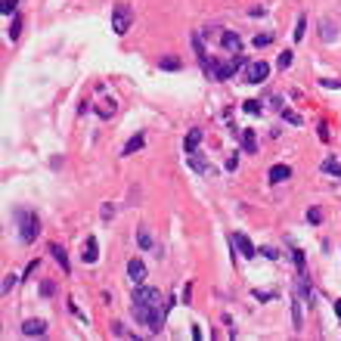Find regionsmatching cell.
Returning <instances> with one entry per match:
<instances>
[{
    "label": "cell",
    "instance_id": "1",
    "mask_svg": "<svg viewBox=\"0 0 341 341\" xmlns=\"http://www.w3.org/2000/svg\"><path fill=\"white\" fill-rule=\"evenodd\" d=\"M131 310L140 326H146L152 335H158L161 326H165V310L168 307L161 304V292L158 288H149V285H136L133 288V298H131Z\"/></svg>",
    "mask_w": 341,
    "mask_h": 341
},
{
    "label": "cell",
    "instance_id": "2",
    "mask_svg": "<svg viewBox=\"0 0 341 341\" xmlns=\"http://www.w3.org/2000/svg\"><path fill=\"white\" fill-rule=\"evenodd\" d=\"M13 217H16V224H19V236H22V242H34V239H38V229H40L38 214H34V211L19 208V211H13Z\"/></svg>",
    "mask_w": 341,
    "mask_h": 341
},
{
    "label": "cell",
    "instance_id": "3",
    "mask_svg": "<svg viewBox=\"0 0 341 341\" xmlns=\"http://www.w3.org/2000/svg\"><path fill=\"white\" fill-rule=\"evenodd\" d=\"M242 65H248V62H245V56H233V62H217V59H214L211 75H214V81H229Z\"/></svg>",
    "mask_w": 341,
    "mask_h": 341
},
{
    "label": "cell",
    "instance_id": "4",
    "mask_svg": "<svg viewBox=\"0 0 341 341\" xmlns=\"http://www.w3.org/2000/svg\"><path fill=\"white\" fill-rule=\"evenodd\" d=\"M131 22H133V10L127 3H115V10H112V28H115V34H127Z\"/></svg>",
    "mask_w": 341,
    "mask_h": 341
},
{
    "label": "cell",
    "instance_id": "5",
    "mask_svg": "<svg viewBox=\"0 0 341 341\" xmlns=\"http://www.w3.org/2000/svg\"><path fill=\"white\" fill-rule=\"evenodd\" d=\"M245 68H248V72H245V81H248V84H264V81H267V75H270V65L264 62V59L248 62Z\"/></svg>",
    "mask_w": 341,
    "mask_h": 341
},
{
    "label": "cell",
    "instance_id": "6",
    "mask_svg": "<svg viewBox=\"0 0 341 341\" xmlns=\"http://www.w3.org/2000/svg\"><path fill=\"white\" fill-rule=\"evenodd\" d=\"M127 276H131L133 285H140L143 279H146V264L136 261V258H131V261H127Z\"/></svg>",
    "mask_w": 341,
    "mask_h": 341
},
{
    "label": "cell",
    "instance_id": "7",
    "mask_svg": "<svg viewBox=\"0 0 341 341\" xmlns=\"http://www.w3.org/2000/svg\"><path fill=\"white\" fill-rule=\"evenodd\" d=\"M233 245L239 248V254H242V258H254V254H258V248L251 245V239L245 236V233H236V236H233Z\"/></svg>",
    "mask_w": 341,
    "mask_h": 341
},
{
    "label": "cell",
    "instance_id": "8",
    "mask_svg": "<svg viewBox=\"0 0 341 341\" xmlns=\"http://www.w3.org/2000/svg\"><path fill=\"white\" fill-rule=\"evenodd\" d=\"M186 165H189L195 174H211V165L199 155V149H195V152H186Z\"/></svg>",
    "mask_w": 341,
    "mask_h": 341
},
{
    "label": "cell",
    "instance_id": "9",
    "mask_svg": "<svg viewBox=\"0 0 341 341\" xmlns=\"http://www.w3.org/2000/svg\"><path fill=\"white\" fill-rule=\"evenodd\" d=\"M220 44H224V50H229V53H242V38L233 31H224L220 34Z\"/></svg>",
    "mask_w": 341,
    "mask_h": 341
},
{
    "label": "cell",
    "instance_id": "10",
    "mask_svg": "<svg viewBox=\"0 0 341 341\" xmlns=\"http://www.w3.org/2000/svg\"><path fill=\"white\" fill-rule=\"evenodd\" d=\"M44 332H47V322H44V320H28V322H22V335H28V338L44 335Z\"/></svg>",
    "mask_w": 341,
    "mask_h": 341
},
{
    "label": "cell",
    "instance_id": "11",
    "mask_svg": "<svg viewBox=\"0 0 341 341\" xmlns=\"http://www.w3.org/2000/svg\"><path fill=\"white\" fill-rule=\"evenodd\" d=\"M292 177V168L288 165H273L270 168V183H285Z\"/></svg>",
    "mask_w": 341,
    "mask_h": 341
},
{
    "label": "cell",
    "instance_id": "12",
    "mask_svg": "<svg viewBox=\"0 0 341 341\" xmlns=\"http://www.w3.org/2000/svg\"><path fill=\"white\" fill-rule=\"evenodd\" d=\"M81 258H84V264H96L99 251H96V239H93V236H87V242H84V251H81Z\"/></svg>",
    "mask_w": 341,
    "mask_h": 341
},
{
    "label": "cell",
    "instance_id": "13",
    "mask_svg": "<svg viewBox=\"0 0 341 341\" xmlns=\"http://www.w3.org/2000/svg\"><path fill=\"white\" fill-rule=\"evenodd\" d=\"M320 38L326 40V44H332V40L338 38V28L332 25V19H322V22H320Z\"/></svg>",
    "mask_w": 341,
    "mask_h": 341
},
{
    "label": "cell",
    "instance_id": "14",
    "mask_svg": "<svg viewBox=\"0 0 341 341\" xmlns=\"http://www.w3.org/2000/svg\"><path fill=\"white\" fill-rule=\"evenodd\" d=\"M322 174H329V177H341V161L335 155H329V158H322Z\"/></svg>",
    "mask_w": 341,
    "mask_h": 341
},
{
    "label": "cell",
    "instance_id": "15",
    "mask_svg": "<svg viewBox=\"0 0 341 341\" xmlns=\"http://www.w3.org/2000/svg\"><path fill=\"white\" fill-rule=\"evenodd\" d=\"M199 143H202V127H192L189 136H186V143H183V149L186 152H195V149H199Z\"/></svg>",
    "mask_w": 341,
    "mask_h": 341
},
{
    "label": "cell",
    "instance_id": "16",
    "mask_svg": "<svg viewBox=\"0 0 341 341\" xmlns=\"http://www.w3.org/2000/svg\"><path fill=\"white\" fill-rule=\"evenodd\" d=\"M242 149L245 152H258V136H254L251 127H245V131H242Z\"/></svg>",
    "mask_w": 341,
    "mask_h": 341
},
{
    "label": "cell",
    "instance_id": "17",
    "mask_svg": "<svg viewBox=\"0 0 341 341\" xmlns=\"http://www.w3.org/2000/svg\"><path fill=\"white\" fill-rule=\"evenodd\" d=\"M143 143H146V140H143V133L131 136V140H127V146H124V152H121V155H133V152H140V149H143Z\"/></svg>",
    "mask_w": 341,
    "mask_h": 341
},
{
    "label": "cell",
    "instance_id": "18",
    "mask_svg": "<svg viewBox=\"0 0 341 341\" xmlns=\"http://www.w3.org/2000/svg\"><path fill=\"white\" fill-rule=\"evenodd\" d=\"M136 242H140V248H143V251H152V236H149V229H146V227L136 229Z\"/></svg>",
    "mask_w": 341,
    "mask_h": 341
},
{
    "label": "cell",
    "instance_id": "19",
    "mask_svg": "<svg viewBox=\"0 0 341 341\" xmlns=\"http://www.w3.org/2000/svg\"><path fill=\"white\" fill-rule=\"evenodd\" d=\"M50 251H53V258L62 264V270L68 273V254H65V248H59V245H50Z\"/></svg>",
    "mask_w": 341,
    "mask_h": 341
},
{
    "label": "cell",
    "instance_id": "20",
    "mask_svg": "<svg viewBox=\"0 0 341 341\" xmlns=\"http://www.w3.org/2000/svg\"><path fill=\"white\" fill-rule=\"evenodd\" d=\"M96 112L102 118H109V115H115V99H102V106H96Z\"/></svg>",
    "mask_w": 341,
    "mask_h": 341
},
{
    "label": "cell",
    "instance_id": "21",
    "mask_svg": "<svg viewBox=\"0 0 341 341\" xmlns=\"http://www.w3.org/2000/svg\"><path fill=\"white\" fill-rule=\"evenodd\" d=\"M16 283H19V276H16V273H6V276H3V288H0V292H3V295H10Z\"/></svg>",
    "mask_w": 341,
    "mask_h": 341
},
{
    "label": "cell",
    "instance_id": "22",
    "mask_svg": "<svg viewBox=\"0 0 341 341\" xmlns=\"http://www.w3.org/2000/svg\"><path fill=\"white\" fill-rule=\"evenodd\" d=\"M161 68H168V72H177V68H180V59H177V56H161Z\"/></svg>",
    "mask_w": 341,
    "mask_h": 341
},
{
    "label": "cell",
    "instance_id": "23",
    "mask_svg": "<svg viewBox=\"0 0 341 341\" xmlns=\"http://www.w3.org/2000/svg\"><path fill=\"white\" fill-rule=\"evenodd\" d=\"M242 109H245V112H248V115H261V102H258V99H248V102H245Z\"/></svg>",
    "mask_w": 341,
    "mask_h": 341
},
{
    "label": "cell",
    "instance_id": "24",
    "mask_svg": "<svg viewBox=\"0 0 341 341\" xmlns=\"http://www.w3.org/2000/svg\"><path fill=\"white\" fill-rule=\"evenodd\" d=\"M304 28H307V19H304V16H298V25H295V40H301V38H304Z\"/></svg>",
    "mask_w": 341,
    "mask_h": 341
},
{
    "label": "cell",
    "instance_id": "25",
    "mask_svg": "<svg viewBox=\"0 0 341 341\" xmlns=\"http://www.w3.org/2000/svg\"><path fill=\"white\" fill-rule=\"evenodd\" d=\"M292 59H295V53H292V50L279 53V68H288V65H292Z\"/></svg>",
    "mask_w": 341,
    "mask_h": 341
},
{
    "label": "cell",
    "instance_id": "26",
    "mask_svg": "<svg viewBox=\"0 0 341 341\" xmlns=\"http://www.w3.org/2000/svg\"><path fill=\"white\" fill-rule=\"evenodd\" d=\"M6 34H10V40H16V38L22 34V22H19V19H13V25H10V31H6Z\"/></svg>",
    "mask_w": 341,
    "mask_h": 341
},
{
    "label": "cell",
    "instance_id": "27",
    "mask_svg": "<svg viewBox=\"0 0 341 341\" xmlns=\"http://www.w3.org/2000/svg\"><path fill=\"white\" fill-rule=\"evenodd\" d=\"M283 118H285L288 124H301V115H298V112H288V109H283Z\"/></svg>",
    "mask_w": 341,
    "mask_h": 341
},
{
    "label": "cell",
    "instance_id": "28",
    "mask_svg": "<svg viewBox=\"0 0 341 341\" xmlns=\"http://www.w3.org/2000/svg\"><path fill=\"white\" fill-rule=\"evenodd\" d=\"M16 3H19V0H3V3H0V10H3V16L16 13Z\"/></svg>",
    "mask_w": 341,
    "mask_h": 341
},
{
    "label": "cell",
    "instance_id": "29",
    "mask_svg": "<svg viewBox=\"0 0 341 341\" xmlns=\"http://www.w3.org/2000/svg\"><path fill=\"white\" fill-rule=\"evenodd\" d=\"M270 40H273V34H258V38H254V47L261 50V47H267Z\"/></svg>",
    "mask_w": 341,
    "mask_h": 341
},
{
    "label": "cell",
    "instance_id": "30",
    "mask_svg": "<svg viewBox=\"0 0 341 341\" xmlns=\"http://www.w3.org/2000/svg\"><path fill=\"white\" fill-rule=\"evenodd\" d=\"M307 220H310V224H320V220H322V211H320V208H310V211H307Z\"/></svg>",
    "mask_w": 341,
    "mask_h": 341
},
{
    "label": "cell",
    "instance_id": "31",
    "mask_svg": "<svg viewBox=\"0 0 341 341\" xmlns=\"http://www.w3.org/2000/svg\"><path fill=\"white\" fill-rule=\"evenodd\" d=\"M292 307H295V313H292V317H295V329H301V322H304V320H301V304L295 301Z\"/></svg>",
    "mask_w": 341,
    "mask_h": 341
},
{
    "label": "cell",
    "instance_id": "32",
    "mask_svg": "<svg viewBox=\"0 0 341 341\" xmlns=\"http://www.w3.org/2000/svg\"><path fill=\"white\" fill-rule=\"evenodd\" d=\"M295 264H298V270H301V276H304V251L301 248H295Z\"/></svg>",
    "mask_w": 341,
    "mask_h": 341
},
{
    "label": "cell",
    "instance_id": "33",
    "mask_svg": "<svg viewBox=\"0 0 341 341\" xmlns=\"http://www.w3.org/2000/svg\"><path fill=\"white\" fill-rule=\"evenodd\" d=\"M261 254H264L267 261H276V258H279V251H276V248H261Z\"/></svg>",
    "mask_w": 341,
    "mask_h": 341
},
{
    "label": "cell",
    "instance_id": "34",
    "mask_svg": "<svg viewBox=\"0 0 341 341\" xmlns=\"http://www.w3.org/2000/svg\"><path fill=\"white\" fill-rule=\"evenodd\" d=\"M236 168H239V158L233 155V158H229V161H227V170H236Z\"/></svg>",
    "mask_w": 341,
    "mask_h": 341
},
{
    "label": "cell",
    "instance_id": "35",
    "mask_svg": "<svg viewBox=\"0 0 341 341\" xmlns=\"http://www.w3.org/2000/svg\"><path fill=\"white\" fill-rule=\"evenodd\" d=\"M254 298H258V301H267V298H273V292H254Z\"/></svg>",
    "mask_w": 341,
    "mask_h": 341
},
{
    "label": "cell",
    "instance_id": "36",
    "mask_svg": "<svg viewBox=\"0 0 341 341\" xmlns=\"http://www.w3.org/2000/svg\"><path fill=\"white\" fill-rule=\"evenodd\" d=\"M322 87H341V81H320Z\"/></svg>",
    "mask_w": 341,
    "mask_h": 341
},
{
    "label": "cell",
    "instance_id": "37",
    "mask_svg": "<svg viewBox=\"0 0 341 341\" xmlns=\"http://www.w3.org/2000/svg\"><path fill=\"white\" fill-rule=\"evenodd\" d=\"M335 313H338V317H341V301H335Z\"/></svg>",
    "mask_w": 341,
    "mask_h": 341
}]
</instances>
